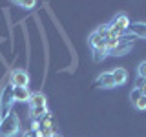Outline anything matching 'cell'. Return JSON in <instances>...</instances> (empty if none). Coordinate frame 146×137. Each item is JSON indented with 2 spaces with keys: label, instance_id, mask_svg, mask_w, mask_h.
<instances>
[{
  "label": "cell",
  "instance_id": "6da1fadb",
  "mask_svg": "<svg viewBox=\"0 0 146 137\" xmlns=\"http://www.w3.org/2000/svg\"><path fill=\"white\" fill-rule=\"evenodd\" d=\"M20 134V119L15 110H9L0 119V137H15Z\"/></svg>",
  "mask_w": 146,
  "mask_h": 137
},
{
  "label": "cell",
  "instance_id": "7a4b0ae2",
  "mask_svg": "<svg viewBox=\"0 0 146 137\" xmlns=\"http://www.w3.org/2000/svg\"><path fill=\"white\" fill-rule=\"evenodd\" d=\"M128 26H130V18H128L124 13H119L111 18V22L108 24L110 27V33L115 35V37H122L128 31Z\"/></svg>",
  "mask_w": 146,
  "mask_h": 137
},
{
  "label": "cell",
  "instance_id": "3957f363",
  "mask_svg": "<svg viewBox=\"0 0 146 137\" xmlns=\"http://www.w3.org/2000/svg\"><path fill=\"white\" fill-rule=\"evenodd\" d=\"M7 84L13 88H27L29 84V73L26 70H11L7 75Z\"/></svg>",
  "mask_w": 146,
  "mask_h": 137
},
{
  "label": "cell",
  "instance_id": "277c9868",
  "mask_svg": "<svg viewBox=\"0 0 146 137\" xmlns=\"http://www.w3.org/2000/svg\"><path fill=\"white\" fill-rule=\"evenodd\" d=\"M11 104L13 102V86L6 84L2 90H0V112H9L11 110Z\"/></svg>",
  "mask_w": 146,
  "mask_h": 137
},
{
  "label": "cell",
  "instance_id": "5b68a950",
  "mask_svg": "<svg viewBox=\"0 0 146 137\" xmlns=\"http://www.w3.org/2000/svg\"><path fill=\"white\" fill-rule=\"evenodd\" d=\"M40 132H42V135L44 137H51L55 132V121H53V113L51 112H48L46 115L40 119Z\"/></svg>",
  "mask_w": 146,
  "mask_h": 137
},
{
  "label": "cell",
  "instance_id": "8992f818",
  "mask_svg": "<svg viewBox=\"0 0 146 137\" xmlns=\"http://www.w3.org/2000/svg\"><path fill=\"white\" fill-rule=\"evenodd\" d=\"M126 33L131 35V37H135V39L146 40V22H130Z\"/></svg>",
  "mask_w": 146,
  "mask_h": 137
},
{
  "label": "cell",
  "instance_id": "52a82bcc",
  "mask_svg": "<svg viewBox=\"0 0 146 137\" xmlns=\"http://www.w3.org/2000/svg\"><path fill=\"white\" fill-rule=\"evenodd\" d=\"M95 84L99 86V88L102 90H113L115 88V82H113V77L110 71H102L97 75V79H95Z\"/></svg>",
  "mask_w": 146,
  "mask_h": 137
},
{
  "label": "cell",
  "instance_id": "ba28073f",
  "mask_svg": "<svg viewBox=\"0 0 146 137\" xmlns=\"http://www.w3.org/2000/svg\"><path fill=\"white\" fill-rule=\"evenodd\" d=\"M29 108H40V106H48V99H46L44 91H31L29 95Z\"/></svg>",
  "mask_w": 146,
  "mask_h": 137
},
{
  "label": "cell",
  "instance_id": "9c48e42d",
  "mask_svg": "<svg viewBox=\"0 0 146 137\" xmlns=\"http://www.w3.org/2000/svg\"><path fill=\"white\" fill-rule=\"evenodd\" d=\"M110 73H111V77H113L115 86H122V84H126V82H128V71H126V68H122V66L113 68Z\"/></svg>",
  "mask_w": 146,
  "mask_h": 137
},
{
  "label": "cell",
  "instance_id": "30bf717a",
  "mask_svg": "<svg viewBox=\"0 0 146 137\" xmlns=\"http://www.w3.org/2000/svg\"><path fill=\"white\" fill-rule=\"evenodd\" d=\"M29 95V88H13V102H27Z\"/></svg>",
  "mask_w": 146,
  "mask_h": 137
},
{
  "label": "cell",
  "instance_id": "8fae6325",
  "mask_svg": "<svg viewBox=\"0 0 146 137\" xmlns=\"http://www.w3.org/2000/svg\"><path fill=\"white\" fill-rule=\"evenodd\" d=\"M88 42H90V46H91V49H97V48H106V40H104L100 35H97L95 31L90 35Z\"/></svg>",
  "mask_w": 146,
  "mask_h": 137
},
{
  "label": "cell",
  "instance_id": "7c38bea8",
  "mask_svg": "<svg viewBox=\"0 0 146 137\" xmlns=\"http://www.w3.org/2000/svg\"><path fill=\"white\" fill-rule=\"evenodd\" d=\"M49 110L48 106H40V108H29V117H31V121H40L46 113H48Z\"/></svg>",
  "mask_w": 146,
  "mask_h": 137
},
{
  "label": "cell",
  "instance_id": "4fadbf2b",
  "mask_svg": "<svg viewBox=\"0 0 146 137\" xmlns=\"http://www.w3.org/2000/svg\"><path fill=\"white\" fill-rule=\"evenodd\" d=\"M108 55H110V51L106 48H97V49H93V61L95 62H102Z\"/></svg>",
  "mask_w": 146,
  "mask_h": 137
},
{
  "label": "cell",
  "instance_id": "5bb4252c",
  "mask_svg": "<svg viewBox=\"0 0 146 137\" xmlns=\"http://www.w3.org/2000/svg\"><path fill=\"white\" fill-rule=\"evenodd\" d=\"M137 79L146 80V61L139 62V66H137Z\"/></svg>",
  "mask_w": 146,
  "mask_h": 137
},
{
  "label": "cell",
  "instance_id": "9a60e30c",
  "mask_svg": "<svg viewBox=\"0 0 146 137\" xmlns=\"http://www.w3.org/2000/svg\"><path fill=\"white\" fill-rule=\"evenodd\" d=\"M133 106H135V110H139V112H144V110H146V97H144V95H141V97L135 100Z\"/></svg>",
  "mask_w": 146,
  "mask_h": 137
},
{
  "label": "cell",
  "instance_id": "2e32d148",
  "mask_svg": "<svg viewBox=\"0 0 146 137\" xmlns=\"http://www.w3.org/2000/svg\"><path fill=\"white\" fill-rule=\"evenodd\" d=\"M17 6H20V7H24V9H33L36 6V2L35 0H18V2H15Z\"/></svg>",
  "mask_w": 146,
  "mask_h": 137
},
{
  "label": "cell",
  "instance_id": "e0dca14e",
  "mask_svg": "<svg viewBox=\"0 0 146 137\" xmlns=\"http://www.w3.org/2000/svg\"><path fill=\"white\" fill-rule=\"evenodd\" d=\"M95 33H97V35H100L104 40H106V37L110 35V27H108V24H102V26H99L97 29H95Z\"/></svg>",
  "mask_w": 146,
  "mask_h": 137
},
{
  "label": "cell",
  "instance_id": "ac0fdd59",
  "mask_svg": "<svg viewBox=\"0 0 146 137\" xmlns=\"http://www.w3.org/2000/svg\"><path fill=\"white\" fill-rule=\"evenodd\" d=\"M141 95H143V93H141V88H137V86H133V88H131V91H130V99H131V104H133L135 100L141 97Z\"/></svg>",
  "mask_w": 146,
  "mask_h": 137
},
{
  "label": "cell",
  "instance_id": "d6986e66",
  "mask_svg": "<svg viewBox=\"0 0 146 137\" xmlns=\"http://www.w3.org/2000/svg\"><path fill=\"white\" fill-rule=\"evenodd\" d=\"M22 137H44V135H42V132H40V130H26Z\"/></svg>",
  "mask_w": 146,
  "mask_h": 137
},
{
  "label": "cell",
  "instance_id": "ffe728a7",
  "mask_svg": "<svg viewBox=\"0 0 146 137\" xmlns=\"http://www.w3.org/2000/svg\"><path fill=\"white\" fill-rule=\"evenodd\" d=\"M29 130H40V121H31V128Z\"/></svg>",
  "mask_w": 146,
  "mask_h": 137
},
{
  "label": "cell",
  "instance_id": "44dd1931",
  "mask_svg": "<svg viewBox=\"0 0 146 137\" xmlns=\"http://www.w3.org/2000/svg\"><path fill=\"white\" fill-rule=\"evenodd\" d=\"M141 93L146 97V80H143V84H141Z\"/></svg>",
  "mask_w": 146,
  "mask_h": 137
},
{
  "label": "cell",
  "instance_id": "7402d4cb",
  "mask_svg": "<svg viewBox=\"0 0 146 137\" xmlns=\"http://www.w3.org/2000/svg\"><path fill=\"white\" fill-rule=\"evenodd\" d=\"M51 137H62V135H60V134H57V132H55V134H53Z\"/></svg>",
  "mask_w": 146,
  "mask_h": 137
}]
</instances>
